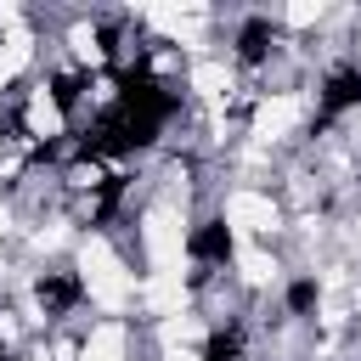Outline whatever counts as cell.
I'll list each match as a JSON object with an SVG mask.
<instances>
[{"label": "cell", "mask_w": 361, "mask_h": 361, "mask_svg": "<svg viewBox=\"0 0 361 361\" xmlns=\"http://www.w3.org/2000/svg\"><path fill=\"white\" fill-rule=\"evenodd\" d=\"M79 271H85V288H90V299H96L102 310H124V305H130V271L118 265V254H113L102 237H90V243L79 248Z\"/></svg>", "instance_id": "obj_1"}, {"label": "cell", "mask_w": 361, "mask_h": 361, "mask_svg": "<svg viewBox=\"0 0 361 361\" xmlns=\"http://www.w3.org/2000/svg\"><path fill=\"white\" fill-rule=\"evenodd\" d=\"M192 85L203 96H220V90H231V73H226V62H197L192 68Z\"/></svg>", "instance_id": "obj_11"}, {"label": "cell", "mask_w": 361, "mask_h": 361, "mask_svg": "<svg viewBox=\"0 0 361 361\" xmlns=\"http://www.w3.org/2000/svg\"><path fill=\"white\" fill-rule=\"evenodd\" d=\"M28 130H34V135H56V130H62V113H56V102H51L45 90L28 102Z\"/></svg>", "instance_id": "obj_10"}, {"label": "cell", "mask_w": 361, "mask_h": 361, "mask_svg": "<svg viewBox=\"0 0 361 361\" xmlns=\"http://www.w3.org/2000/svg\"><path fill=\"white\" fill-rule=\"evenodd\" d=\"M293 118H299V102H293V96H276V102H265V107L254 113V135H259V141H276V135L293 130Z\"/></svg>", "instance_id": "obj_4"}, {"label": "cell", "mask_w": 361, "mask_h": 361, "mask_svg": "<svg viewBox=\"0 0 361 361\" xmlns=\"http://www.w3.org/2000/svg\"><path fill=\"white\" fill-rule=\"evenodd\" d=\"M226 220H231L237 231H271V226H276V203L259 197V192H231V197H226Z\"/></svg>", "instance_id": "obj_3"}, {"label": "cell", "mask_w": 361, "mask_h": 361, "mask_svg": "<svg viewBox=\"0 0 361 361\" xmlns=\"http://www.w3.org/2000/svg\"><path fill=\"white\" fill-rule=\"evenodd\" d=\"M28 51H34V39H28L23 28H11V34L0 39V85H6L11 73H23V68H28Z\"/></svg>", "instance_id": "obj_7"}, {"label": "cell", "mask_w": 361, "mask_h": 361, "mask_svg": "<svg viewBox=\"0 0 361 361\" xmlns=\"http://www.w3.org/2000/svg\"><path fill=\"white\" fill-rule=\"evenodd\" d=\"M237 271H243V282H254V288L276 276V265H271V254H259L254 243H243V248H237Z\"/></svg>", "instance_id": "obj_9"}, {"label": "cell", "mask_w": 361, "mask_h": 361, "mask_svg": "<svg viewBox=\"0 0 361 361\" xmlns=\"http://www.w3.org/2000/svg\"><path fill=\"white\" fill-rule=\"evenodd\" d=\"M164 361H197V355H192V350H169Z\"/></svg>", "instance_id": "obj_14"}, {"label": "cell", "mask_w": 361, "mask_h": 361, "mask_svg": "<svg viewBox=\"0 0 361 361\" xmlns=\"http://www.w3.org/2000/svg\"><path fill=\"white\" fill-rule=\"evenodd\" d=\"M197 17H203V6H147V23H158L175 39H192L197 34Z\"/></svg>", "instance_id": "obj_6"}, {"label": "cell", "mask_w": 361, "mask_h": 361, "mask_svg": "<svg viewBox=\"0 0 361 361\" xmlns=\"http://www.w3.org/2000/svg\"><path fill=\"white\" fill-rule=\"evenodd\" d=\"M73 51H79V56H90V62L102 56V51H96V34H90V28H73Z\"/></svg>", "instance_id": "obj_13"}, {"label": "cell", "mask_w": 361, "mask_h": 361, "mask_svg": "<svg viewBox=\"0 0 361 361\" xmlns=\"http://www.w3.org/2000/svg\"><path fill=\"white\" fill-rule=\"evenodd\" d=\"M141 243H147V254H152L158 271H175L180 254H186V226H180V214H175V209H147Z\"/></svg>", "instance_id": "obj_2"}, {"label": "cell", "mask_w": 361, "mask_h": 361, "mask_svg": "<svg viewBox=\"0 0 361 361\" xmlns=\"http://www.w3.org/2000/svg\"><path fill=\"white\" fill-rule=\"evenodd\" d=\"M79 361H124V327H113V322H107V327H96Z\"/></svg>", "instance_id": "obj_8"}, {"label": "cell", "mask_w": 361, "mask_h": 361, "mask_svg": "<svg viewBox=\"0 0 361 361\" xmlns=\"http://www.w3.org/2000/svg\"><path fill=\"white\" fill-rule=\"evenodd\" d=\"M0 231H6V209H0Z\"/></svg>", "instance_id": "obj_15"}, {"label": "cell", "mask_w": 361, "mask_h": 361, "mask_svg": "<svg viewBox=\"0 0 361 361\" xmlns=\"http://www.w3.org/2000/svg\"><path fill=\"white\" fill-rule=\"evenodd\" d=\"M322 17V0H299V6H288V23L293 28H305V23H316Z\"/></svg>", "instance_id": "obj_12"}, {"label": "cell", "mask_w": 361, "mask_h": 361, "mask_svg": "<svg viewBox=\"0 0 361 361\" xmlns=\"http://www.w3.org/2000/svg\"><path fill=\"white\" fill-rule=\"evenodd\" d=\"M141 299H147L158 316H175V310H180V299H186V288H180V271H152V282L141 288Z\"/></svg>", "instance_id": "obj_5"}]
</instances>
